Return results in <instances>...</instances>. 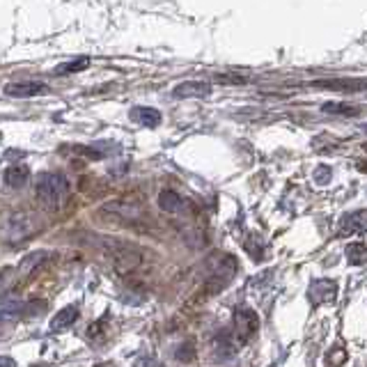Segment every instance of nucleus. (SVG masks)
Returning <instances> with one entry per match:
<instances>
[{
    "instance_id": "nucleus-30",
    "label": "nucleus",
    "mask_w": 367,
    "mask_h": 367,
    "mask_svg": "<svg viewBox=\"0 0 367 367\" xmlns=\"http://www.w3.org/2000/svg\"><path fill=\"white\" fill-rule=\"evenodd\" d=\"M0 367H17V361L10 356H0Z\"/></svg>"
},
{
    "instance_id": "nucleus-8",
    "label": "nucleus",
    "mask_w": 367,
    "mask_h": 367,
    "mask_svg": "<svg viewBox=\"0 0 367 367\" xmlns=\"http://www.w3.org/2000/svg\"><path fill=\"white\" fill-rule=\"evenodd\" d=\"M211 95V83L207 81H186L172 90L175 99H205Z\"/></svg>"
},
{
    "instance_id": "nucleus-5",
    "label": "nucleus",
    "mask_w": 367,
    "mask_h": 367,
    "mask_svg": "<svg viewBox=\"0 0 367 367\" xmlns=\"http://www.w3.org/2000/svg\"><path fill=\"white\" fill-rule=\"evenodd\" d=\"M308 299H310L312 305H323V303H333L337 299V283L328 278H319L312 280L310 287H308Z\"/></svg>"
},
{
    "instance_id": "nucleus-4",
    "label": "nucleus",
    "mask_w": 367,
    "mask_h": 367,
    "mask_svg": "<svg viewBox=\"0 0 367 367\" xmlns=\"http://www.w3.org/2000/svg\"><path fill=\"white\" fill-rule=\"evenodd\" d=\"M232 323H234V337L239 344L250 342L260 333V314L255 310H250V308H236Z\"/></svg>"
},
{
    "instance_id": "nucleus-17",
    "label": "nucleus",
    "mask_w": 367,
    "mask_h": 367,
    "mask_svg": "<svg viewBox=\"0 0 367 367\" xmlns=\"http://www.w3.org/2000/svg\"><path fill=\"white\" fill-rule=\"evenodd\" d=\"M323 113L328 115H342V117H354V115L361 113V108L358 106H351V104H340V102H328L321 106Z\"/></svg>"
},
{
    "instance_id": "nucleus-2",
    "label": "nucleus",
    "mask_w": 367,
    "mask_h": 367,
    "mask_svg": "<svg viewBox=\"0 0 367 367\" xmlns=\"http://www.w3.org/2000/svg\"><path fill=\"white\" fill-rule=\"evenodd\" d=\"M236 269H239L236 257H232V255H216V262L211 264V276H209V280H207V285H205L207 297H214V294H218L220 290H225V287L234 280Z\"/></svg>"
},
{
    "instance_id": "nucleus-1",
    "label": "nucleus",
    "mask_w": 367,
    "mask_h": 367,
    "mask_svg": "<svg viewBox=\"0 0 367 367\" xmlns=\"http://www.w3.org/2000/svg\"><path fill=\"white\" fill-rule=\"evenodd\" d=\"M69 196V182L60 172H41L35 184V198L48 211H55Z\"/></svg>"
},
{
    "instance_id": "nucleus-25",
    "label": "nucleus",
    "mask_w": 367,
    "mask_h": 367,
    "mask_svg": "<svg viewBox=\"0 0 367 367\" xmlns=\"http://www.w3.org/2000/svg\"><path fill=\"white\" fill-rule=\"evenodd\" d=\"M214 81L220 83V85H243V83H248V78L241 76V74H236V76H232V74H216Z\"/></svg>"
},
{
    "instance_id": "nucleus-23",
    "label": "nucleus",
    "mask_w": 367,
    "mask_h": 367,
    "mask_svg": "<svg viewBox=\"0 0 367 367\" xmlns=\"http://www.w3.org/2000/svg\"><path fill=\"white\" fill-rule=\"evenodd\" d=\"M175 358L179 363H193L196 361V347H193V342H182L175 351Z\"/></svg>"
},
{
    "instance_id": "nucleus-19",
    "label": "nucleus",
    "mask_w": 367,
    "mask_h": 367,
    "mask_svg": "<svg viewBox=\"0 0 367 367\" xmlns=\"http://www.w3.org/2000/svg\"><path fill=\"white\" fill-rule=\"evenodd\" d=\"M106 211L124 214V216H131V218H138V216H142V209H140L138 205H129V203H113V205H106Z\"/></svg>"
},
{
    "instance_id": "nucleus-29",
    "label": "nucleus",
    "mask_w": 367,
    "mask_h": 367,
    "mask_svg": "<svg viewBox=\"0 0 367 367\" xmlns=\"http://www.w3.org/2000/svg\"><path fill=\"white\" fill-rule=\"evenodd\" d=\"M135 367H156V361L145 356V358H138V361H135Z\"/></svg>"
},
{
    "instance_id": "nucleus-24",
    "label": "nucleus",
    "mask_w": 367,
    "mask_h": 367,
    "mask_svg": "<svg viewBox=\"0 0 367 367\" xmlns=\"http://www.w3.org/2000/svg\"><path fill=\"white\" fill-rule=\"evenodd\" d=\"M330 177H333V170H330V165H317L314 172H312V179H314V184H328L330 182Z\"/></svg>"
},
{
    "instance_id": "nucleus-22",
    "label": "nucleus",
    "mask_w": 367,
    "mask_h": 367,
    "mask_svg": "<svg viewBox=\"0 0 367 367\" xmlns=\"http://www.w3.org/2000/svg\"><path fill=\"white\" fill-rule=\"evenodd\" d=\"M243 250L253 257V260H262V253H264V248H262V241H260V236H255V234H250L246 243H243Z\"/></svg>"
},
{
    "instance_id": "nucleus-18",
    "label": "nucleus",
    "mask_w": 367,
    "mask_h": 367,
    "mask_svg": "<svg viewBox=\"0 0 367 367\" xmlns=\"http://www.w3.org/2000/svg\"><path fill=\"white\" fill-rule=\"evenodd\" d=\"M90 67V57H78V60H69L60 64V67H55V76H69V74H78V71L88 69Z\"/></svg>"
},
{
    "instance_id": "nucleus-28",
    "label": "nucleus",
    "mask_w": 367,
    "mask_h": 367,
    "mask_svg": "<svg viewBox=\"0 0 367 367\" xmlns=\"http://www.w3.org/2000/svg\"><path fill=\"white\" fill-rule=\"evenodd\" d=\"M344 361H347V351H344V349H335V351H330V354H328V363L330 365H342Z\"/></svg>"
},
{
    "instance_id": "nucleus-7",
    "label": "nucleus",
    "mask_w": 367,
    "mask_h": 367,
    "mask_svg": "<svg viewBox=\"0 0 367 367\" xmlns=\"http://www.w3.org/2000/svg\"><path fill=\"white\" fill-rule=\"evenodd\" d=\"M48 88L39 81H19V83H7L5 85V95L7 97H17V99H30L37 95H46Z\"/></svg>"
},
{
    "instance_id": "nucleus-10",
    "label": "nucleus",
    "mask_w": 367,
    "mask_h": 367,
    "mask_svg": "<svg viewBox=\"0 0 367 367\" xmlns=\"http://www.w3.org/2000/svg\"><path fill=\"white\" fill-rule=\"evenodd\" d=\"M129 117L135 124L145 126V129H156L161 124V113L156 111V108H149V106H135L129 111Z\"/></svg>"
},
{
    "instance_id": "nucleus-12",
    "label": "nucleus",
    "mask_w": 367,
    "mask_h": 367,
    "mask_svg": "<svg viewBox=\"0 0 367 367\" xmlns=\"http://www.w3.org/2000/svg\"><path fill=\"white\" fill-rule=\"evenodd\" d=\"M32 232H35V225H32L30 218H28L26 214L12 216V220H10V236H12V241H23Z\"/></svg>"
},
{
    "instance_id": "nucleus-26",
    "label": "nucleus",
    "mask_w": 367,
    "mask_h": 367,
    "mask_svg": "<svg viewBox=\"0 0 367 367\" xmlns=\"http://www.w3.org/2000/svg\"><path fill=\"white\" fill-rule=\"evenodd\" d=\"M44 260H46V253H44V250H41V253H32V255H28L26 260H23V264L19 266V271H32L35 266L41 264Z\"/></svg>"
},
{
    "instance_id": "nucleus-14",
    "label": "nucleus",
    "mask_w": 367,
    "mask_h": 367,
    "mask_svg": "<svg viewBox=\"0 0 367 367\" xmlns=\"http://www.w3.org/2000/svg\"><path fill=\"white\" fill-rule=\"evenodd\" d=\"M158 207L165 214H179L184 209V198L177 191H161L158 196Z\"/></svg>"
},
{
    "instance_id": "nucleus-20",
    "label": "nucleus",
    "mask_w": 367,
    "mask_h": 367,
    "mask_svg": "<svg viewBox=\"0 0 367 367\" xmlns=\"http://www.w3.org/2000/svg\"><path fill=\"white\" fill-rule=\"evenodd\" d=\"M347 260L349 264L354 266H363L365 264V243H351V246H347Z\"/></svg>"
},
{
    "instance_id": "nucleus-31",
    "label": "nucleus",
    "mask_w": 367,
    "mask_h": 367,
    "mask_svg": "<svg viewBox=\"0 0 367 367\" xmlns=\"http://www.w3.org/2000/svg\"><path fill=\"white\" fill-rule=\"evenodd\" d=\"M95 367H117V365H113V363H99V365H95Z\"/></svg>"
},
{
    "instance_id": "nucleus-11",
    "label": "nucleus",
    "mask_w": 367,
    "mask_h": 367,
    "mask_svg": "<svg viewBox=\"0 0 367 367\" xmlns=\"http://www.w3.org/2000/svg\"><path fill=\"white\" fill-rule=\"evenodd\" d=\"M21 310H23V301L19 297H14V294H0V321H10V319H17L21 317Z\"/></svg>"
},
{
    "instance_id": "nucleus-6",
    "label": "nucleus",
    "mask_w": 367,
    "mask_h": 367,
    "mask_svg": "<svg viewBox=\"0 0 367 367\" xmlns=\"http://www.w3.org/2000/svg\"><path fill=\"white\" fill-rule=\"evenodd\" d=\"M310 88H321V90H333V92H344V95H354V92L365 90L363 78H330V81H312L308 83Z\"/></svg>"
},
{
    "instance_id": "nucleus-27",
    "label": "nucleus",
    "mask_w": 367,
    "mask_h": 367,
    "mask_svg": "<svg viewBox=\"0 0 367 367\" xmlns=\"http://www.w3.org/2000/svg\"><path fill=\"white\" fill-rule=\"evenodd\" d=\"M14 269H5L0 271V294H7V290H10V285L14 283Z\"/></svg>"
},
{
    "instance_id": "nucleus-16",
    "label": "nucleus",
    "mask_w": 367,
    "mask_h": 367,
    "mask_svg": "<svg viewBox=\"0 0 367 367\" xmlns=\"http://www.w3.org/2000/svg\"><path fill=\"white\" fill-rule=\"evenodd\" d=\"M78 314H81V312H78L76 305H67L64 310H60L51 319V330H62V328L71 326V323L78 319Z\"/></svg>"
},
{
    "instance_id": "nucleus-3",
    "label": "nucleus",
    "mask_w": 367,
    "mask_h": 367,
    "mask_svg": "<svg viewBox=\"0 0 367 367\" xmlns=\"http://www.w3.org/2000/svg\"><path fill=\"white\" fill-rule=\"evenodd\" d=\"M108 253L113 255V262H115V271L117 273H131L140 266L142 262V255L138 248H133L131 243H124V241H108Z\"/></svg>"
},
{
    "instance_id": "nucleus-15",
    "label": "nucleus",
    "mask_w": 367,
    "mask_h": 367,
    "mask_svg": "<svg viewBox=\"0 0 367 367\" xmlns=\"http://www.w3.org/2000/svg\"><path fill=\"white\" fill-rule=\"evenodd\" d=\"M236 356V344L229 340L227 335H218L214 340V358L216 361H229V358Z\"/></svg>"
},
{
    "instance_id": "nucleus-21",
    "label": "nucleus",
    "mask_w": 367,
    "mask_h": 367,
    "mask_svg": "<svg viewBox=\"0 0 367 367\" xmlns=\"http://www.w3.org/2000/svg\"><path fill=\"white\" fill-rule=\"evenodd\" d=\"M48 303L46 301H39V299H32L28 301V303H23V310H21V317H39L46 312Z\"/></svg>"
},
{
    "instance_id": "nucleus-13",
    "label": "nucleus",
    "mask_w": 367,
    "mask_h": 367,
    "mask_svg": "<svg viewBox=\"0 0 367 367\" xmlns=\"http://www.w3.org/2000/svg\"><path fill=\"white\" fill-rule=\"evenodd\" d=\"M28 179H30V170L26 165H10L5 170V184L12 186V189H23Z\"/></svg>"
},
{
    "instance_id": "nucleus-9",
    "label": "nucleus",
    "mask_w": 367,
    "mask_h": 367,
    "mask_svg": "<svg viewBox=\"0 0 367 367\" xmlns=\"http://www.w3.org/2000/svg\"><path fill=\"white\" fill-rule=\"evenodd\" d=\"M363 232H365V209H358L354 214H344L340 218L337 234L351 236V234H363Z\"/></svg>"
}]
</instances>
